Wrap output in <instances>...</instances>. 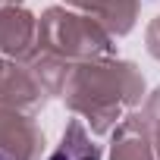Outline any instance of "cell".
<instances>
[{
    "instance_id": "2",
    "label": "cell",
    "mask_w": 160,
    "mask_h": 160,
    "mask_svg": "<svg viewBox=\"0 0 160 160\" xmlns=\"http://www.w3.org/2000/svg\"><path fill=\"white\" fill-rule=\"evenodd\" d=\"M0 160H13V157H10V154H7V151H0Z\"/></svg>"
},
{
    "instance_id": "1",
    "label": "cell",
    "mask_w": 160,
    "mask_h": 160,
    "mask_svg": "<svg viewBox=\"0 0 160 160\" xmlns=\"http://www.w3.org/2000/svg\"><path fill=\"white\" fill-rule=\"evenodd\" d=\"M50 160H101V151L94 148V141L88 138L85 126L82 122H69L66 135H63V144L53 151Z\"/></svg>"
}]
</instances>
